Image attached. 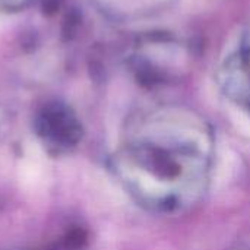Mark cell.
Segmentation results:
<instances>
[{
  "label": "cell",
  "mask_w": 250,
  "mask_h": 250,
  "mask_svg": "<svg viewBox=\"0 0 250 250\" xmlns=\"http://www.w3.org/2000/svg\"><path fill=\"white\" fill-rule=\"evenodd\" d=\"M41 145L51 155H63L76 145L79 132L76 126L63 116L44 119L37 132Z\"/></svg>",
  "instance_id": "obj_1"
}]
</instances>
